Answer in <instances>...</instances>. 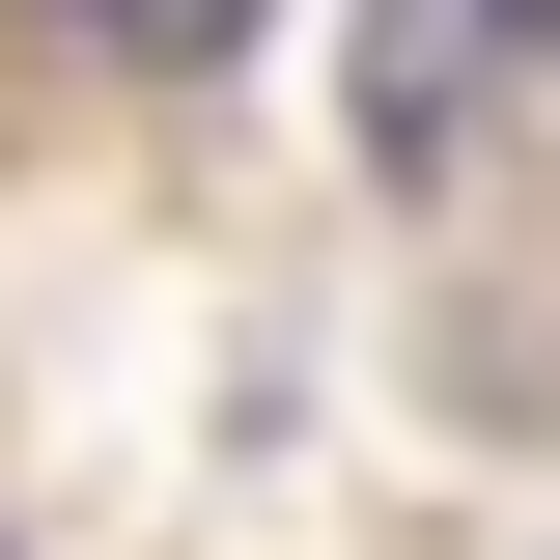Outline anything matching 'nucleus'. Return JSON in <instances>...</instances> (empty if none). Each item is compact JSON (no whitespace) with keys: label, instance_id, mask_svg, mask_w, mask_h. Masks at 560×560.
I'll return each mask as SVG.
<instances>
[{"label":"nucleus","instance_id":"nucleus-1","mask_svg":"<svg viewBox=\"0 0 560 560\" xmlns=\"http://www.w3.org/2000/svg\"><path fill=\"white\" fill-rule=\"evenodd\" d=\"M533 57H560V0H364V168H448Z\"/></svg>","mask_w":560,"mask_h":560},{"label":"nucleus","instance_id":"nucleus-2","mask_svg":"<svg viewBox=\"0 0 560 560\" xmlns=\"http://www.w3.org/2000/svg\"><path fill=\"white\" fill-rule=\"evenodd\" d=\"M57 28H113V57H224L253 0H57Z\"/></svg>","mask_w":560,"mask_h":560}]
</instances>
